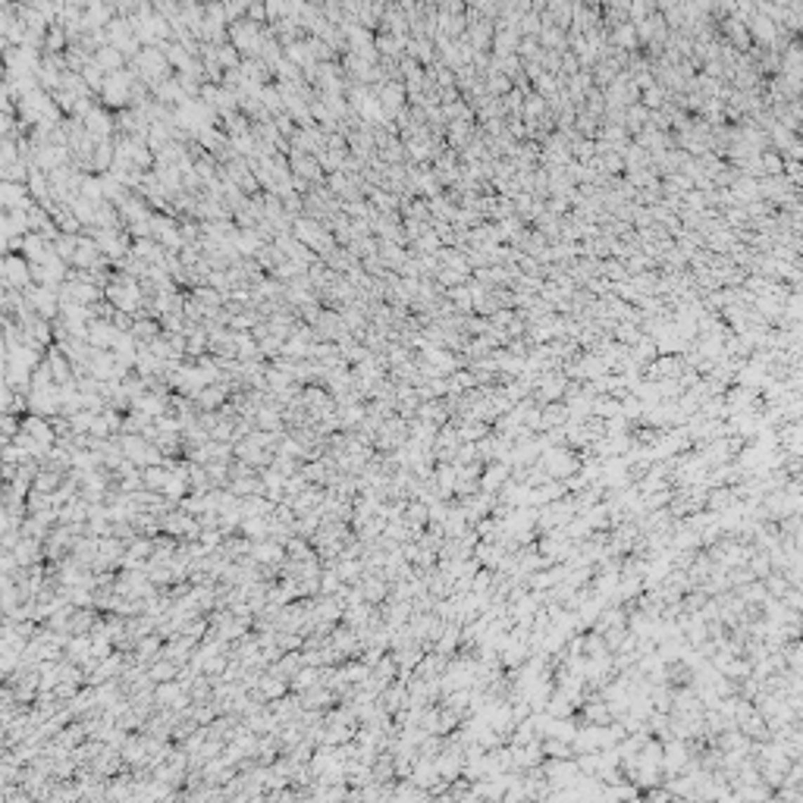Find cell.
Segmentation results:
<instances>
[{"label":"cell","instance_id":"cell-3","mask_svg":"<svg viewBox=\"0 0 803 803\" xmlns=\"http://www.w3.org/2000/svg\"><path fill=\"white\" fill-rule=\"evenodd\" d=\"M29 264L19 258H6V286H29Z\"/></svg>","mask_w":803,"mask_h":803},{"label":"cell","instance_id":"cell-1","mask_svg":"<svg viewBox=\"0 0 803 803\" xmlns=\"http://www.w3.org/2000/svg\"><path fill=\"white\" fill-rule=\"evenodd\" d=\"M66 483V471H57V468H41L38 471V477H35V487L32 490H41V492H57L60 487Z\"/></svg>","mask_w":803,"mask_h":803},{"label":"cell","instance_id":"cell-2","mask_svg":"<svg viewBox=\"0 0 803 803\" xmlns=\"http://www.w3.org/2000/svg\"><path fill=\"white\" fill-rule=\"evenodd\" d=\"M141 474H145V487L154 490V492H164L167 481H170L173 471L167 468V464H148V468H141Z\"/></svg>","mask_w":803,"mask_h":803}]
</instances>
